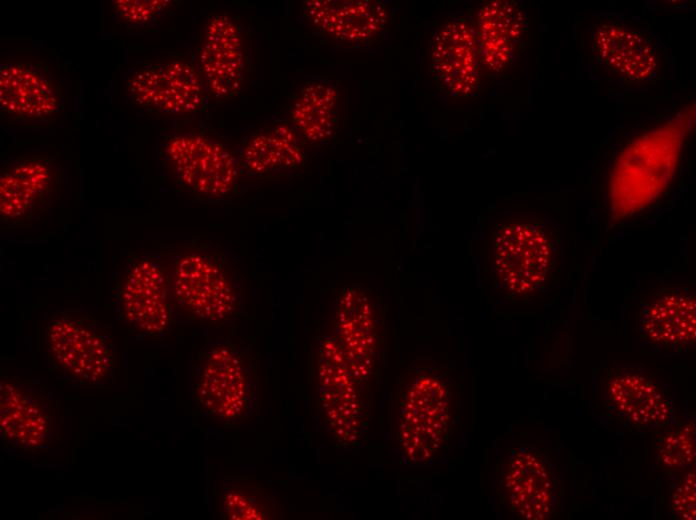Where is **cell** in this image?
Segmentation results:
<instances>
[{
	"instance_id": "6da1fadb",
	"label": "cell",
	"mask_w": 696,
	"mask_h": 520,
	"mask_svg": "<svg viewBox=\"0 0 696 520\" xmlns=\"http://www.w3.org/2000/svg\"><path fill=\"white\" fill-rule=\"evenodd\" d=\"M173 318L212 324L234 316L240 308L237 276L223 254L206 244H189L167 267Z\"/></svg>"
},
{
	"instance_id": "7a4b0ae2",
	"label": "cell",
	"mask_w": 696,
	"mask_h": 520,
	"mask_svg": "<svg viewBox=\"0 0 696 520\" xmlns=\"http://www.w3.org/2000/svg\"><path fill=\"white\" fill-rule=\"evenodd\" d=\"M43 344L48 371L57 379L79 387L113 383L116 347L93 317L67 309L49 311L43 326Z\"/></svg>"
},
{
	"instance_id": "3957f363",
	"label": "cell",
	"mask_w": 696,
	"mask_h": 520,
	"mask_svg": "<svg viewBox=\"0 0 696 520\" xmlns=\"http://www.w3.org/2000/svg\"><path fill=\"white\" fill-rule=\"evenodd\" d=\"M684 129L667 123L629 145L610 180L613 213L624 217L647 206L666 188L677 166Z\"/></svg>"
},
{
	"instance_id": "277c9868",
	"label": "cell",
	"mask_w": 696,
	"mask_h": 520,
	"mask_svg": "<svg viewBox=\"0 0 696 520\" xmlns=\"http://www.w3.org/2000/svg\"><path fill=\"white\" fill-rule=\"evenodd\" d=\"M117 320L138 339H160L173 311L168 270L151 252L131 253L121 263L112 289Z\"/></svg>"
},
{
	"instance_id": "5b68a950",
	"label": "cell",
	"mask_w": 696,
	"mask_h": 520,
	"mask_svg": "<svg viewBox=\"0 0 696 520\" xmlns=\"http://www.w3.org/2000/svg\"><path fill=\"white\" fill-rule=\"evenodd\" d=\"M190 391L194 403L206 415L235 421L250 412L254 404V373L235 343L211 340L198 353Z\"/></svg>"
},
{
	"instance_id": "8992f818",
	"label": "cell",
	"mask_w": 696,
	"mask_h": 520,
	"mask_svg": "<svg viewBox=\"0 0 696 520\" xmlns=\"http://www.w3.org/2000/svg\"><path fill=\"white\" fill-rule=\"evenodd\" d=\"M159 161L178 187L198 199L220 201L237 189L236 159L223 144L205 135H171L159 148Z\"/></svg>"
},
{
	"instance_id": "52a82bcc",
	"label": "cell",
	"mask_w": 696,
	"mask_h": 520,
	"mask_svg": "<svg viewBox=\"0 0 696 520\" xmlns=\"http://www.w3.org/2000/svg\"><path fill=\"white\" fill-rule=\"evenodd\" d=\"M454 399L439 372L422 371L406 385L399 409V443L406 460L430 461L444 444L453 420Z\"/></svg>"
},
{
	"instance_id": "ba28073f",
	"label": "cell",
	"mask_w": 696,
	"mask_h": 520,
	"mask_svg": "<svg viewBox=\"0 0 696 520\" xmlns=\"http://www.w3.org/2000/svg\"><path fill=\"white\" fill-rule=\"evenodd\" d=\"M63 179L61 165L48 155L6 159L0 172L1 225L24 228L41 220L57 200Z\"/></svg>"
},
{
	"instance_id": "9c48e42d",
	"label": "cell",
	"mask_w": 696,
	"mask_h": 520,
	"mask_svg": "<svg viewBox=\"0 0 696 520\" xmlns=\"http://www.w3.org/2000/svg\"><path fill=\"white\" fill-rule=\"evenodd\" d=\"M58 405L38 381L17 376L0 378V435L6 445L30 452L57 441Z\"/></svg>"
},
{
	"instance_id": "30bf717a",
	"label": "cell",
	"mask_w": 696,
	"mask_h": 520,
	"mask_svg": "<svg viewBox=\"0 0 696 520\" xmlns=\"http://www.w3.org/2000/svg\"><path fill=\"white\" fill-rule=\"evenodd\" d=\"M603 405L627 427L663 430L676 422V407L664 383L642 366L624 365L604 380Z\"/></svg>"
},
{
	"instance_id": "8fae6325",
	"label": "cell",
	"mask_w": 696,
	"mask_h": 520,
	"mask_svg": "<svg viewBox=\"0 0 696 520\" xmlns=\"http://www.w3.org/2000/svg\"><path fill=\"white\" fill-rule=\"evenodd\" d=\"M64 107L60 84L38 66L20 60L0 65V114L6 122L37 126L51 122Z\"/></svg>"
},
{
	"instance_id": "7c38bea8",
	"label": "cell",
	"mask_w": 696,
	"mask_h": 520,
	"mask_svg": "<svg viewBox=\"0 0 696 520\" xmlns=\"http://www.w3.org/2000/svg\"><path fill=\"white\" fill-rule=\"evenodd\" d=\"M317 374L321 411L329 430L340 443H355L363 424L361 398L358 383L334 336L320 342Z\"/></svg>"
},
{
	"instance_id": "4fadbf2b",
	"label": "cell",
	"mask_w": 696,
	"mask_h": 520,
	"mask_svg": "<svg viewBox=\"0 0 696 520\" xmlns=\"http://www.w3.org/2000/svg\"><path fill=\"white\" fill-rule=\"evenodd\" d=\"M125 91L134 104L167 114L194 113L204 103L201 76L179 60L136 68L126 79Z\"/></svg>"
},
{
	"instance_id": "5bb4252c",
	"label": "cell",
	"mask_w": 696,
	"mask_h": 520,
	"mask_svg": "<svg viewBox=\"0 0 696 520\" xmlns=\"http://www.w3.org/2000/svg\"><path fill=\"white\" fill-rule=\"evenodd\" d=\"M551 263V248L537 226L517 222L503 225L494 241V264L505 290L523 295L545 281Z\"/></svg>"
},
{
	"instance_id": "9a60e30c",
	"label": "cell",
	"mask_w": 696,
	"mask_h": 520,
	"mask_svg": "<svg viewBox=\"0 0 696 520\" xmlns=\"http://www.w3.org/2000/svg\"><path fill=\"white\" fill-rule=\"evenodd\" d=\"M511 511L525 520L555 515L559 490L554 466L540 450L520 448L511 453L502 478Z\"/></svg>"
},
{
	"instance_id": "2e32d148",
	"label": "cell",
	"mask_w": 696,
	"mask_h": 520,
	"mask_svg": "<svg viewBox=\"0 0 696 520\" xmlns=\"http://www.w3.org/2000/svg\"><path fill=\"white\" fill-rule=\"evenodd\" d=\"M357 383L366 381L376 365L380 320L369 293L357 286L346 288L337 304L335 336Z\"/></svg>"
},
{
	"instance_id": "e0dca14e",
	"label": "cell",
	"mask_w": 696,
	"mask_h": 520,
	"mask_svg": "<svg viewBox=\"0 0 696 520\" xmlns=\"http://www.w3.org/2000/svg\"><path fill=\"white\" fill-rule=\"evenodd\" d=\"M199 67L203 82L216 98H231L240 91L244 70L242 37L229 16L217 14L208 20Z\"/></svg>"
},
{
	"instance_id": "ac0fdd59",
	"label": "cell",
	"mask_w": 696,
	"mask_h": 520,
	"mask_svg": "<svg viewBox=\"0 0 696 520\" xmlns=\"http://www.w3.org/2000/svg\"><path fill=\"white\" fill-rule=\"evenodd\" d=\"M479 59L476 34L466 21H449L434 35L432 70L450 95L468 97L477 91Z\"/></svg>"
},
{
	"instance_id": "d6986e66",
	"label": "cell",
	"mask_w": 696,
	"mask_h": 520,
	"mask_svg": "<svg viewBox=\"0 0 696 520\" xmlns=\"http://www.w3.org/2000/svg\"><path fill=\"white\" fill-rule=\"evenodd\" d=\"M302 11L319 31L345 42H363L379 34L388 19L376 0H306Z\"/></svg>"
},
{
	"instance_id": "ffe728a7",
	"label": "cell",
	"mask_w": 696,
	"mask_h": 520,
	"mask_svg": "<svg viewBox=\"0 0 696 520\" xmlns=\"http://www.w3.org/2000/svg\"><path fill=\"white\" fill-rule=\"evenodd\" d=\"M695 297L685 292H667L643 305L638 330L647 343L669 350L695 343Z\"/></svg>"
},
{
	"instance_id": "44dd1931",
	"label": "cell",
	"mask_w": 696,
	"mask_h": 520,
	"mask_svg": "<svg viewBox=\"0 0 696 520\" xmlns=\"http://www.w3.org/2000/svg\"><path fill=\"white\" fill-rule=\"evenodd\" d=\"M526 30L521 7L507 0L485 3L477 15L479 58L491 71L499 72L512 61Z\"/></svg>"
},
{
	"instance_id": "7402d4cb",
	"label": "cell",
	"mask_w": 696,
	"mask_h": 520,
	"mask_svg": "<svg viewBox=\"0 0 696 520\" xmlns=\"http://www.w3.org/2000/svg\"><path fill=\"white\" fill-rule=\"evenodd\" d=\"M593 46L610 69L633 81L652 79L658 69L655 50L639 33L617 24L597 27Z\"/></svg>"
},
{
	"instance_id": "603a6c76",
	"label": "cell",
	"mask_w": 696,
	"mask_h": 520,
	"mask_svg": "<svg viewBox=\"0 0 696 520\" xmlns=\"http://www.w3.org/2000/svg\"><path fill=\"white\" fill-rule=\"evenodd\" d=\"M305 158L297 134L288 125L279 124L251 136L240 154V165L260 176H276L297 170Z\"/></svg>"
},
{
	"instance_id": "cb8c5ba5",
	"label": "cell",
	"mask_w": 696,
	"mask_h": 520,
	"mask_svg": "<svg viewBox=\"0 0 696 520\" xmlns=\"http://www.w3.org/2000/svg\"><path fill=\"white\" fill-rule=\"evenodd\" d=\"M336 102L337 92L333 87L310 83L301 89L292 104L291 123L306 140L323 141L334 130Z\"/></svg>"
},
{
	"instance_id": "d4e9b609",
	"label": "cell",
	"mask_w": 696,
	"mask_h": 520,
	"mask_svg": "<svg viewBox=\"0 0 696 520\" xmlns=\"http://www.w3.org/2000/svg\"><path fill=\"white\" fill-rule=\"evenodd\" d=\"M219 515L229 520H270L278 504L257 482L248 477L227 479L217 497Z\"/></svg>"
},
{
	"instance_id": "484cf974",
	"label": "cell",
	"mask_w": 696,
	"mask_h": 520,
	"mask_svg": "<svg viewBox=\"0 0 696 520\" xmlns=\"http://www.w3.org/2000/svg\"><path fill=\"white\" fill-rule=\"evenodd\" d=\"M654 439V454L658 463L668 469L687 468L695 465L696 425L690 418L674 423Z\"/></svg>"
},
{
	"instance_id": "4316f807",
	"label": "cell",
	"mask_w": 696,
	"mask_h": 520,
	"mask_svg": "<svg viewBox=\"0 0 696 520\" xmlns=\"http://www.w3.org/2000/svg\"><path fill=\"white\" fill-rule=\"evenodd\" d=\"M174 6L170 0H116L111 2V14L126 29H143L161 23Z\"/></svg>"
},
{
	"instance_id": "83f0119b",
	"label": "cell",
	"mask_w": 696,
	"mask_h": 520,
	"mask_svg": "<svg viewBox=\"0 0 696 520\" xmlns=\"http://www.w3.org/2000/svg\"><path fill=\"white\" fill-rule=\"evenodd\" d=\"M668 513L674 519L695 520L696 518V473L690 469L672 485L668 497Z\"/></svg>"
}]
</instances>
